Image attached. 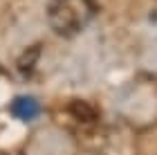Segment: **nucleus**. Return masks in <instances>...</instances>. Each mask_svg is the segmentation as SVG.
I'll return each mask as SVG.
<instances>
[{"mask_svg":"<svg viewBox=\"0 0 157 155\" xmlns=\"http://www.w3.org/2000/svg\"><path fill=\"white\" fill-rule=\"evenodd\" d=\"M94 0H54L49 7L52 27L63 36H72V34L81 32L94 18Z\"/></svg>","mask_w":157,"mask_h":155,"instance_id":"f257e3e1","label":"nucleus"},{"mask_svg":"<svg viewBox=\"0 0 157 155\" xmlns=\"http://www.w3.org/2000/svg\"><path fill=\"white\" fill-rule=\"evenodd\" d=\"M13 112H16V117L25 119V122H29L38 115V103L32 99V97H20V99L13 103Z\"/></svg>","mask_w":157,"mask_h":155,"instance_id":"f03ea898","label":"nucleus"}]
</instances>
